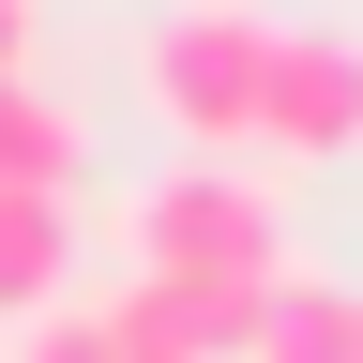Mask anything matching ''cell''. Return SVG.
Here are the masks:
<instances>
[{
	"label": "cell",
	"instance_id": "obj_3",
	"mask_svg": "<svg viewBox=\"0 0 363 363\" xmlns=\"http://www.w3.org/2000/svg\"><path fill=\"white\" fill-rule=\"evenodd\" d=\"M257 152H272V167H333V152H363V45H348V30H272Z\"/></svg>",
	"mask_w": 363,
	"mask_h": 363
},
{
	"label": "cell",
	"instance_id": "obj_2",
	"mask_svg": "<svg viewBox=\"0 0 363 363\" xmlns=\"http://www.w3.org/2000/svg\"><path fill=\"white\" fill-rule=\"evenodd\" d=\"M257 76H272V16L257 0H167L136 30V106L182 152H257Z\"/></svg>",
	"mask_w": 363,
	"mask_h": 363
},
{
	"label": "cell",
	"instance_id": "obj_7",
	"mask_svg": "<svg viewBox=\"0 0 363 363\" xmlns=\"http://www.w3.org/2000/svg\"><path fill=\"white\" fill-rule=\"evenodd\" d=\"M91 318H106V348H121V363H212L197 303H182V288H152V272H121V288L91 303Z\"/></svg>",
	"mask_w": 363,
	"mask_h": 363
},
{
	"label": "cell",
	"instance_id": "obj_9",
	"mask_svg": "<svg viewBox=\"0 0 363 363\" xmlns=\"http://www.w3.org/2000/svg\"><path fill=\"white\" fill-rule=\"evenodd\" d=\"M0 76H30V0H0Z\"/></svg>",
	"mask_w": 363,
	"mask_h": 363
},
{
	"label": "cell",
	"instance_id": "obj_10",
	"mask_svg": "<svg viewBox=\"0 0 363 363\" xmlns=\"http://www.w3.org/2000/svg\"><path fill=\"white\" fill-rule=\"evenodd\" d=\"M348 363H363V318H348Z\"/></svg>",
	"mask_w": 363,
	"mask_h": 363
},
{
	"label": "cell",
	"instance_id": "obj_1",
	"mask_svg": "<svg viewBox=\"0 0 363 363\" xmlns=\"http://www.w3.org/2000/svg\"><path fill=\"white\" fill-rule=\"evenodd\" d=\"M121 242H136V272H152V288H272V272H288V212H272V182L182 152L167 182H136Z\"/></svg>",
	"mask_w": 363,
	"mask_h": 363
},
{
	"label": "cell",
	"instance_id": "obj_6",
	"mask_svg": "<svg viewBox=\"0 0 363 363\" xmlns=\"http://www.w3.org/2000/svg\"><path fill=\"white\" fill-rule=\"evenodd\" d=\"M76 167H91V136L45 106L30 76H0V182H30V197H76Z\"/></svg>",
	"mask_w": 363,
	"mask_h": 363
},
{
	"label": "cell",
	"instance_id": "obj_5",
	"mask_svg": "<svg viewBox=\"0 0 363 363\" xmlns=\"http://www.w3.org/2000/svg\"><path fill=\"white\" fill-rule=\"evenodd\" d=\"M348 318H363V288H333V272H272V318H257L242 363H348Z\"/></svg>",
	"mask_w": 363,
	"mask_h": 363
},
{
	"label": "cell",
	"instance_id": "obj_8",
	"mask_svg": "<svg viewBox=\"0 0 363 363\" xmlns=\"http://www.w3.org/2000/svg\"><path fill=\"white\" fill-rule=\"evenodd\" d=\"M0 363H121V348H106V318H91V303H45V318L0 333Z\"/></svg>",
	"mask_w": 363,
	"mask_h": 363
},
{
	"label": "cell",
	"instance_id": "obj_4",
	"mask_svg": "<svg viewBox=\"0 0 363 363\" xmlns=\"http://www.w3.org/2000/svg\"><path fill=\"white\" fill-rule=\"evenodd\" d=\"M61 257H76V197H30V182H0V333L61 303Z\"/></svg>",
	"mask_w": 363,
	"mask_h": 363
}]
</instances>
